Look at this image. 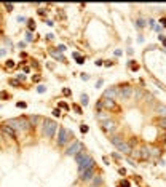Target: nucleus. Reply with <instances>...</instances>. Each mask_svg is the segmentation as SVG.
I'll list each match as a JSON object with an SVG mask.
<instances>
[{
  "label": "nucleus",
  "mask_w": 166,
  "mask_h": 187,
  "mask_svg": "<svg viewBox=\"0 0 166 187\" xmlns=\"http://www.w3.org/2000/svg\"><path fill=\"white\" fill-rule=\"evenodd\" d=\"M27 24H29V29H35V23H34V21H27Z\"/></svg>",
  "instance_id": "a878e982"
},
{
  "label": "nucleus",
  "mask_w": 166,
  "mask_h": 187,
  "mask_svg": "<svg viewBox=\"0 0 166 187\" xmlns=\"http://www.w3.org/2000/svg\"><path fill=\"white\" fill-rule=\"evenodd\" d=\"M118 86H112L104 91V99H113V98H118Z\"/></svg>",
  "instance_id": "0eeeda50"
},
{
  "label": "nucleus",
  "mask_w": 166,
  "mask_h": 187,
  "mask_svg": "<svg viewBox=\"0 0 166 187\" xmlns=\"http://www.w3.org/2000/svg\"><path fill=\"white\" fill-rule=\"evenodd\" d=\"M98 118H99V120H102V121H106V120H109V118H107V115H106V114H104V112H99V114H98Z\"/></svg>",
  "instance_id": "aec40b11"
},
{
  "label": "nucleus",
  "mask_w": 166,
  "mask_h": 187,
  "mask_svg": "<svg viewBox=\"0 0 166 187\" xmlns=\"http://www.w3.org/2000/svg\"><path fill=\"white\" fill-rule=\"evenodd\" d=\"M81 79H83V80H88V79H90L88 74H81Z\"/></svg>",
  "instance_id": "c9c22d12"
},
{
  "label": "nucleus",
  "mask_w": 166,
  "mask_h": 187,
  "mask_svg": "<svg viewBox=\"0 0 166 187\" xmlns=\"http://www.w3.org/2000/svg\"><path fill=\"white\" fill-rule=\"evenodd\" d=\"M5 125H8L11 130H15L16 133L18 131H26V130L30 128V123L26 118H10L5 121Z\"/></svg>",
  "instance_id": "f257e3e1"
},
{
  "label": "nucleus",
  "mask_w": 166,
  "mask_h": 187,
  "mask_svg": "<svg viewBox=\"0 0 166 187\" xmlns=\"http://www.w3.org/2000/svg\"><path fill=\"white\" fill-rule=\"evenodd\" d=\"M56 130H58V123L53 120H50V118H45L43 120V127H42V133H43V136L48 138V139H51L54 136V133H56Z\"/></svg>",
  "instance_id": "f03ea898"
},
{
  "label": "nucleus",
  "mask_w": 166,
  "mask_h": 187,
  "mask_svg": "<svg viewBox=\"0 0 166 187\" xmlns=\"http://www.w3.org/2000/svg\"><path fill=\"white\" fill-rule=\"evenodd\" d=\"M73 109H75V112H77V114H81V110H80V107H78V106H75Z\"/></svg>",
  "instance_id": "4c0bfd02"
},
{
  "label": "nucleus",
  "mask_w": 166,
  "mask_h": 187,
  "mask_svg": "<svg viewBox=\"0 0 166 187\" xmlns=\"http://www.w3.org/2000/svg\"><path fill=\"white\" fill-rule=\"evenodd\" d=\"M37 91H38V93H45V91H46V86H45V85H38V86H37Z\"/></svg>",
  "instance_id": "4be33fe9"
},
{
  "label": "nucleus",
  "mask_w": 166,
  "mask_h": 187,
  "mask_svg": "<svg viewBox=\"0 0 166 187\" xmlns=\"http://www.w3.org/2000/svg\"><path fill=\"white\" fill-rule=\"evenodd\" d=\"M86 157H88V155H86V154H85V150H81V152H78V154L75 155V160H77V162H78V163H80V162H81V160H85Z\"/></svg>",
  "instance_id": "2eb2a0df"
},
{
  "label": "nucleus",
  "mask_w": 166,
  "mask_h": 187,
  "mask_svg": "<svg viewBox=\"0 0 166 187\" xmlns=\"http://www.w3.org/2000/svg\"><path fill=\"white\" fill-rule=\"evenodd\" d=\"M5 53H7L5 50H0V56H5Z\"/></svg>",
  "instance_id": "a19ab883"
},
{
  "label": "nucleus",
  "mask_w": 166,
  "mask_h": 187,
  "mask_svg": "<svg viewBox=\"0 0 166 187\" xmlns=\"http://www.w3.org/2000/svg\"><path fill=\"white\" fill-rule=\"evenodd\" d=\"M10 85L11 86H19V82L18 80H10Z\"/></svg>",
  "instance_id": "bb28decb"
},
{
  "label": "nucleus",
  "mask_w": 166,
  "mask_h": 187,
  "mask_svg": "<svg viewBox=\"0 0 166 187\" xmlns=\"http://www.w3.org/2000/svg\"><path fill=\"white\" fill-rule=\"evenodd\" d=\"M145 26V21L144 19H137V27H144Z\"/></svg>",
  "instance_id": "b1692460"
},
{
  "label": "nucleus",
  "mask_w": 166,
  "mask_h": 187,
  "mask_svg": "<svg viewBox=\"0 0 166 187\" xmlns=\"http://www.w3.org/2000/svg\"><path fill=\"white\" fill-rule=\"evenodd\" d=\"M13 66H15V61L8 59V61H7V67H13Z\"/></svg>",
  "instance_id": "cd10ccee"
},
{
  "label": "nucleus",
  "mask_w": 166,
  "mask_h": 187,
  "mask_svg": "<svg viewBox=\"0 0 166 187\" xmlns=\"http://www.w3.org/2000/svg\"><path fill=\"white\" fill-rule=\"evenodd\" d=\"M80 131H81V133H86V131H88V127H86V125H81V127H80Z\"/></svg>",
  "instance_id": "c85d7f7f"
},
{
  "label": "nucleus",
  "mask_w": 166,
  "mask_h": 187,
  "mask_svg": "<svg viewBox=\"0 0 166 187\" xmlns=\"http://www.w3.org/2000/svg\"><path fill=\"white\" fill-rule=\"evenodd\" d=\"M139 152H141V154H137V157L142 158V160H145V158L150 157V152H148L147 147H141V150H139Z\"/></svg>",
  "instance_id": "ddd939ff"
},
{
  "label": "nucleus",
  "mask_w": 166,
  "mask_h": 187,
  "mask_svg": "<svg viewBox=\"0 0 166 187\" xmlns=\"http://www.w3.org/2000/svg\"><path fill=\"white\" fill-rule=\"evenodd\" d=\"M158 125H160L161 128L166 130V118H160V120H158Z\"/></svg>",
  "instance_id": "412c9836"
},
{
  "label": "nucleus",
  "mask_w": 166,
  "mask_h": 187,
  "mask_svg": "<svg viewBox=\"0 0 166 187\" xmlns=\"http://www.w3.org/2000/svg\"><path fill=\"white\" fill-rule=\"evenodd\" d=\"M121 187H129V182L128 181H121Z\"/></svg>",
  "instance_id": "473e14b6"
},
{
  "label": "nucleus",
  "mask_w": 166,
  "mask_h": 187,
  "mask_svg": "<svg viewBox=\"0 0 166 187\" xmlns=\"http://www.w3.org/2000/svg\"><path fill=\"white\" fill-rule=\"evenodd\" d=\"M26 40H27V42L32 40V34H30V32H27V35H26Z\"/></svg>",
  "instance_id": "2f4dec72"
},
{
  "label": "nucleus",
  "mask_w": 166,
  "mask_h": 187,
  "mask_svg": "<svg viewBox=\"0 0 166 187\" xmlns=\"http://www.w3.org/2000/svg\"><path fill=\"white\" fill-rule=\"evenodd\" d=\"M5 8H7L8 11H11L13 10V5H11V3H8V5H5Z\"/></svg>",
  "instance_id": "f704fd0d"
},
{
  "label": "nucleus",
  "mask_w": 166,
  "mask_h": 187,
  "mask_svg": "<svg viewBox=\"0 0 166 187\" xmlns=\"http://www.w3.org/2000/svg\"><path fill=\"white\" fill-rule=\"evenodd\" d=\"M53 115H54V117H59V115H61L59 109H54V110H53Z\"/></svg>",
  "instance_id": "c756f323"
},
{
  "label": "nucleus",
  "mask_w": 166,
  "mask_h": 187,
  "mask_svg": "<svg viewBox=\"0 0 166 187\" xmlns=\"http://www.w3.org/2000/svg\"><path fill=\"white\" fill-rule=\"evenodd\" d=\"M50 53H51V56H53V58H56V59H59V61H62V63H64V61H65V58H64V56H62V54H61V53H56V51H54V50H51V51H50Z\"/></svg>",
  "instance_id": "dca6fc26"
},
{
  "label": "nucleus",
  "mask_w": 166,
  "mask_h": 187,
  "mask_svg": "<svg viewBox=\"0 0 166 187\" xmlns=\"http://www.w3.org/2000/svg\"><path fill=\"white\" fill-rule=\"evenodd\" d=\"M37 121H38L37 117H30V125H32V127H34V125H37Z\"/></svg>",
  "instance_id": "5701e85b"
},
{
  "label": "nucleus",
  "mask_w": 166,
  "mask_h": 187,
  "mask_svg": "<svg viewBox=\"0 0 166 187\" xmlns=\"http://www.w3.org/2000/svg\"><path fill=\"white\" fill-rule=\"evenodd\" d=\"M101 102H102V107H106V109H117V104L113 99H101Z\"/></svg>",
  "instance_id": "f8f14e48"
},
{
  "label": "nucleus",
  "mask_w": 166,
  "mask_h": 187,
  "mask_svg": "<svg viewBox=\"0 0 166 187\" xmlns=\"http://www.w3.org/2000/svg\"><path fill=\"white\" fill-rule=\"evenodd\" d=\"M102 184V177L101 176H98L96 179H93V185H101Z\"/></svg>",
  "instance_id": "6ab92c4d"
},
{
  "label": "nucleus",
  "mask_w": 166,
  "mask_h": 187,
  "mask_svg": "<svg viewBox=\"0 0 166 187\" xmlns=\"http://www.w3.org/2000/svg\"><path fill=\"white\" fill-rule=\"evenodd\" d=\"M80 101H81L83 106H86V104H88V94H85V93H83L81 96H80Z\"/></svg>",
  "instance_id": "a211bd4d"
},
{
  "label": "nucleus",
  "mask_w": 166,
  "mask_h": 187,
  "mask_svg": "<svg viewBox=\"0 0 166 187\" xmlns=\"http://www.w3.org/2000/svg\"><path fill=\"white\" fill-rule=\"evenodd\" d=\"M91 177H94V166L90 168V169H86V171H83L80 179H81V181H90Z\"/></svg>",
  "instance_id": "9d476101"
},
{
  "label": "nucleus",
  "mask_w": 166,
  "mask_h": 187,
  "mask_svg": "<svg viewBox=\"0 0 166 187\" xmlns=\"http://www.w3.org/2000/svg\"><path fill=\"white\" fill-rule=\"evenodd\" d=\"M0 130H2V131L5 133V134H8V136H10L11 139H16V138H18V133H16L15 130H11V128L8 127V125H5V123H3L2 127H0Z\"/></svg>",
  "instance_id": "6e6552de"
},
{
  "label": "nucleus",
  "mask_w": 166,
  "mask_h": 187,
  "mask_svg": "<svg viewBox=\"0 0 166 187\" xmlns=\"http://www.w3.org/2000/svg\"><path fill=\"white\" fill-rule=\"evenodd\" d=\"M117 149H118L120 152H123V154H131V152H133V146L128 144V142H121Z\"/></svg>",
  "instance_id": "9b49d317"
},
{
  "label": "nucleus",
  "mask_w": 166,
  "mask_h": 187,
  "mask_svg": "<svg viewBox=\"0 0 166 187\" xmlns=\"http://www.w3.org/2000/svg\"><path fill=\"white\" fill-rule=\"evenodd\" d=\"M58 50H59V53H62V51H65V46H64V45H59Z\"/></svg>",
  "instance_id": "72a5a7b5"
},
{
  "label": "nucleus",
  "mask_w": 166,
  "mask_h": 187,
  "mask_svg": "<svg viewBox=\"0 0 166 187\" xmlns=\"http://www.w3.org/2000/svg\"><path fill=\"white\" fill-rule=\"evenodd\" d=\"M0 139H2V136H0Z\"/></svg>",
  "instance_id": "79ce46f5"
},
{
  "label": "nucleus",
  "mask_w": 166,
  "mask_h": 187,
  "mask_svg": "<svg viewBox=\"0 0 166 187\" xmlns=\"http://www.w3.org/2000/svg\"><path fill=\"white\" fill-rule=\"evenodd\" d=\"M70 139H73L72 131H69L67 128H61L59 130V136H58V146H65Z\"/></svg>",
  "instance_id": "7ed1b4c3"
},
{
  "label": "nucleus",
  "mask_w": 166,
  "mask_h": 187,
  "mask_svg": "<svg viewBox=\"0 0 166 187\" xmlns=\"http://www.w3.org/2000/svg\"><path fill=\"white\" fill-rule=\"evenodd\" d=\"M102 83H104V82H102V80H99L98 83H96V86H98V88H99V86H102Z\"/></svg>",
  "instance_id": "ea45409f"
},
{
  "label": "nucleus",
  "mask_w": 166,
  "mask_h": 187,
  "mask_svg": "<svg viewBox=\"0 0 166 187\" xmlns=\"http://www.w3.org/2000/svg\"><path fill=\"white\" fill-rule=\"evenodd\" d=\"M94 166V160H93V157H86L85 160H81L80 163H78V171L80 173H83V171H86V169H90V168H93Z\"/></svg>",
  "instance_id": "39448f33"
},
{
  "label": "nucleus",
  "mask_w": 166,
  "mask_h": 187,
  "mask_svg": "<svg viewBox=\"0 0 166 187\" xmlns=\"http://www.w3.org/2000/svg\"><path fill=\"white\" fill-rule=\"evenodd\" d=\"M73 58L77 59V63H78V64H83V63H85V58H81V56L78 54V53H73Z\"/></svg>",
  "instance_id": "f3484780"
},
{
  "label": "nucleus",
  "mask_w": 166,
  "mask_h": 187,
  "mask_svg": "<svg viewBox=\"0 0 166 187\" xmlns=\"http://www.w3.org/2000/svg\"><path fill=\"white\" fill-rule=\"evenodd\" d=\"M160 40H161V42H163V45H164V46H166V38H164V37H163V35H160Z\"/></svg>",
  "instance_id": "e433bc0d"
},
{
  "label": "nucleus",
  "mask_w": 166,
  "mask_h": 187,
  "mask_svg": "<svg viewBox=\"0 0 166 187\" xmlns=\"http://www.w3.org/2000/svg\"><path fill=\"white\" fill-rule=\"evenodd\" d=\"M133 93H134V88H133V86H129V85H126L121 90H118V98L123 99V101H128V99L133 96Z\"/></svg>",
  "instance_id": "20e7f679"
},
{
  "label": "nucleus",
  "mask_w": 166,
  "mask_h": 187,
  "mask_svg": "<svg viewBox=\"0 0 166 187\" xmlns=\"http://www.w3.org/2000/svg\"><path fill=\"white\" fill-rule=\"evenodd\" d=\"M81 150H85V147H83V144L81 142H73V144L69 147L67 150H65V155H69V157H70V155H77L78 152H81Z\"/></svg>",
  "instance_id": "423d86ee"
},
{
  "label": "nucleus",
  "mask_w": 166,
  "mask_h": 187,
  "mask_svg": "<svg viewBox=\"0 0 166 187\" xmlns=\"http://www.w3.org/2000/svg\"><path fill=\"white\" fill-rule=\"evenodd\" d=\"M16 107H21V109H26V107H27V104H26V102H16Z\"/></svg>",
  "instance_id": "393cba45"
},
{
  "label": "nucleus",
  "mask_w": 166,
  "mask_h": 187,
  "mask_svg": "<svg viewBox=\"0 0 166 187\" xmlns=\"http://www.w3.org/2000/svg\"><path fill=\"white\" fill-rule=\"evenodd\" d=\"M23 80H26V75H23V74H19V75H18V82H23Z\"/></svg>",
  "instance_id": "7c9ffc66"
},
{
  "label": "nucleus",
  "mask_w": 166,
  "mask_h": 187,
  "mask_svg": "<svg viewBox=\"0 0 166 187\" xmlns=\"http://www.w3.org/2000/svg\"><path fill=\"white\" fill-rule=\"evenodd\" d=\"M59 106H61V107H62V109H67V104H65V102H61V104H59Z\"/></svg>",
  "instance_id": "58836bf2"
},
{
  "label": "nucleus",
  "mask_w": 166,
  "mask_h": 187,
  "mask_svg": "<svg viewBox=\"0 0 166 187\" xmlns=\"http://www.w3.org/2000/svg\"><path fill=\"white\" fill-rule=\"evenodd\" d=\"M102 128H104V131L112 133L113 130H115V121H113V120H106V121H102Z\"/></svg>",
  "instance_id": "1a4fd4ad"
},
{
  "label": "nucleus",
  "mask_w": 166,
  "mask_h": 187,
  "mask_svg": "<svg viewBox=\"0 0 166 187\" xmlns=\"http://www.w3.org/2000/svg\"><path fill=\"white\" fill-rule=\"evenodd\" d=\"M110 142H112V144L115 146V147H118L121 142H123V139H121V136H117V134H115V136H112V138H110Z\"/></svg>",
  "instance_id": "4468645a"
}]
</instances>
